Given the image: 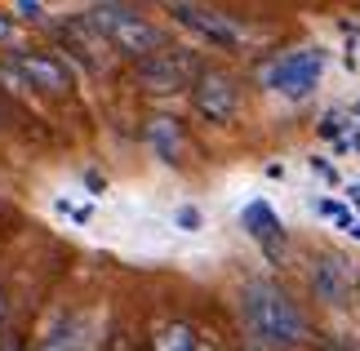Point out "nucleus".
<instances>
[{"label": "nucleus", "instance_id": "6ab92c4d", "mask_svg": "<svg viewBox=\"0 0 360 351\" xmlns=\"http://www.w3.org/2000/svg\"><path fill=\"white\" fill-rule=\"evenodd\" d=\"M0 320H5V293H0Z\"/></svg>", "mask_w": 360, "mask_h": 351}, {"label": "nucleus", "instance_id": "2eb2a0df", "mask_svg": "<svg viewBox=\"0 0 360 351\" xmlns=\"http://www.w3.org/2000/svg\"><path fill=\"white\" fill-rule=\"evenodd\" d=\"M13 13H22L27 23H45V5H36V0H18V5H13Z\"/></svg>", "mask_w": 360, "mask_h": 351}, {"label": "nucleus", "instance_id": "f3484780", "mask_svg": "<svg viewBox=\"0 0 360 351\" xmlns=\"http://www.w3.org/2000/svg\"><path fill=\"white\" fill-rule=\"evenodd\" d=\"M0 40H13V18L0 9Z\"/></svg>", "mask_w": 360, "mask_h": 351}, {"label": "nucleus", "instance_id": "39448f33", "mask_svg": "<svg viewBox=\"0 0 360 351\" xmlns=\"http://www.w3.org/2000/svg\"><path fill=\"white\" fill-rule=\"evenodd\" d=\"M191 85H196L191 89V107H196L205 120L227 125L240 111V89H236V80H231L227 72H200Z\"/></svg>", "mask_w": 360, "mask_h": 351}, {"label": "nucleus", "instance_id": "0eeeda50", "mask_svg": "<svg viewBox=\"0 0 360 351\" xmlns=\"http://www.w3.org/2000/svg\"><path fill=\"white\" fill-rule=\"evenodd\" d=\"M13 67H18L22 85H36V89H49V94H67V85H72L67 67L53 53H40V49H18L13 53Z\"/></svg>", "mask_w": 360, "mask_h": 351}, {"label": "nucleus", "instance_id": "ddd939ff", "mask_svg": "<svg viewBox=\"0 0 360 351\" xmlns=\"http://www.w3.org/2000/svg\"><path fill=\"white\" fill-rule=\"evenodd\" d=\"M321 214L334 222V227H342V231H352V227H356V214H352V205H347V200H321Z\"/></svg>", "mask_w": 360, "mask_h": 351}, {"label": "nucleus", "instance_id": "1a4fd4ad", "mask_svg": "<svg viewBox=\"0 0 360 351\" xmlns=\"http://www.w3.org/2000/svg\"><path fill=\"white\" fill-rule=\"evenodd\" d=\"M147 143L165 165H178V156H183V125L174 116H151L147 120Z\"/></svg>", "mask_w": 360, "mask_h": 351}, {"label": "nucleus", "instance_id": "7ed1b4c3", "mask_svg": "<svg viewBox=\"0 0 360 351\" xmlns=\"http://www.w3.org/2000/svg\"><path fill=\"white\" fill-rule=\"evenodd\" d=\"M325 76V53L321 49H285L267 67H258V80L281 98H311Z\"/></svg>", "mask_w": 360, "mask_h": 351}, {"label": "nucleus", "instance_id": "20e7f679", "mask_svg": "<svg viewBox=\"0 0 360 351\" xmlns=\"http://www.w3.org/2000/svg\"><path fill=\"white\" fill-rule=\"evenodd\" d=\"M196 76H200V67L187 49H160V53H151V58L138 63V80H143V89H151V94H174V89L191 85Z\"/></svg>", "mask_w": 360, "mask_h": 351}, {"label": "nucleus", "instance_id": "4468645a", "mask_svg": "<svg viewBox=\"0 0 360 351\" xmlns=\"http://www.w3.org/2000/svg\"><path fill=\"white\" fill-rule=\"evenodd\" d=\"M174 222H178V231H200V227H205V218H200L196 205H183V209L174 214Z\"/></svg>", "mask_w": 360, "mask_h": 351}, {"label": "nucleus", "instance_id": "412c9836", "mask_svg": "<svg viewBox=\"0 0 360 351\" xmlns=\"http://www.w3.org/2000/svg\"><path fill=\"white\" fill-rule=\"evenodd\" d=\"M249 351H267V347H249Z\"/></svg>", "mask_w": 360, "mask_h": 351}, {"label": "nucleus", "instance_id": "f257e3e1", "mask_svg": "<svg viewBox=\"0 0 360 351\" xmlns=\"http://www.w3.org/2000/svg\"><path fill=\"white\" fill-rule=\"evenodd\" d=\"M240 307H245L249 329L267 343H307V333H311L307 316L298 312V302L281 285H271V280H249Z\"/></svg>", "mask_w": 360, "mask_h": 351}, {"label": "nucleus", "instance_id": "f03ea898", "mask_svg": "<svg viewBox=\"0 0 360 351\" xmlns=\"http://www.w3.org/2000/svg\"><path fill=\"white\" fill-rule=\"evenodd\" d=\"M85 18H89V27H98L120 53H129V58H138V63L151 58V53H160V32L147 18H138L134 9H124V5H94Z\"/></svg>", "mask_w": 360, "mask_h": 351}, {"label": "nucleus", "instance_id": "6e6552de", "mask_svg": "<svg viewBox=\"0 0 360 351\" xmlns=\"http://www.w3.org/2000/svg\"><path fill=\"white\" fill-rule=\"evenodd\" d=\"M240 218H245V231L262 245V254H267L271 262H281V254H285V227H281V218H276V209L267 200H249Z\"/></svg>", "mask_w": 360, "mask_h": 351}, {"label": "nucleus", "instance_id": "9d476101", "mask_svg": "<svg viewBox=\"0 0 360 351\" xmlns=\"http://www.w3.org/2000/svg\"><path fill=\"white\" fill-rule=\"evenodd\" d=\"M311 285H316V298H325V302H338V298H347V258H321L316 262V272H311Z\"/></svg>", "mask_w": 360, "mask_h": 351}, {"label": "nucleus", "instance_id": "423d86ee", "mask_svg": "<svg viewBox=\"0 0 360 351\" xmlns=\"http://www.w3.org/2000/svg\"><path fill=\"white\" fill-rule=\"evenodd\" d=\"M174 23H183L187 32H196L200 40H210V45L218 49H236L240 45V27L227 18V13H218V9H205V5H169L165 9Z\"/></svg>", "mask_w": 360, "mask_h": 351}, {"label": "nucleus", "instance_id": "9b49d317", "mask_svg": "<svg viewBox=\"0 0 360 351\" xmlns=\"http://www.w3.org/2000/svg\"><path fill=\"white\" fill-rule=\"evenodd\" d=\"M98 347V333H94V320H72L67 329L49 333L45 343H40V351H94Z\"/></svg>", "mask_w": 360, "mask_h": 351}, {"label": "nucleus", "instance_id": "aec40b11", "mask_svg": "<svg viewBox=\"0 0 360 351\" xmlns=\"http://www.w3.org/2000/svg\"><path fill=\"white\" fill-rule=\"evenodd\" d=\"M352 236H356V241H360V218H356V227H352Z\"/></svg>", "mask_w": 360, "mask_h": 351}, {"label": "nucleus", "instance_id": "dca6fc26", "mask_svg": "<svg viewBox=\"0 0 360 351\" xmlns=\"http://www.w3.org/2000/svg\"><path fill=\"white\" fill-rule=\"evenodd\" d=\"M338 129H342V116H334V111H329V116L321 120V138H334Z\"/></svg>", "mask_w": 360, "mask_h": 351}, {"label": "nucleus", "instance_id": "a211bd4d", "mask_svg": "<svg viewBox=\"0 0 360 351\" xmlns=\"http://www.w3.org/2000/svg\"><path fill=\"white\" fill-rule=\"evenodd\" d=\"M347 200H352V205H360V182H352V187H347Z\"/></svg>", "mask_w": 360, "mask_h": 351}, {"label": "nucleus", "instance_id": "f8f14e48", "mask_svg": "<svg viewBox=\"0 0 360 351\" xmlns=\"http://www.w3.org/2000/svg\"><path fill=\"white\" fill-rule=\"evenodd\" d=\"M156 351H196V329L191 325H169L156 338Z\"/></svg>", "mask_w": 360, "mask_h": 351}]
</instances>
